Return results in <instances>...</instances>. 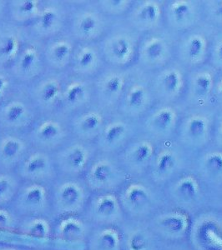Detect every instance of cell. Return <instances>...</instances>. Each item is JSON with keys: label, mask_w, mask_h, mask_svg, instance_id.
<instances>
[{"label": "cell", "mask_w": 222, "mask_h": 250, "mask_svg": "<svg viewBox=\"0 0 222 250\" xmlns=\"http://www.w3.org/2000/svg\"><path fill=\"white\" fill-rule=\"evenodd\" d=\"M52 219L81 215L91 195L82 177L58 176L49 185Z\"/></svg>", "instance_id": "obj_1"}, {"label": "cell", "mask_w": 222, "mask_h": 250, "mask_svg": "<svg viewBox=\"0 0 222 250\" xmlns=\"http://www.w3.org/2000/svg\"><path fill=\"white\" fill-rule=\"evenodd\" d=\"M92 226L85 217L69 215L53 219L51 248L55 250H86Z\"/></svg>", "instance_id": "obj_2"}, {"label": "cell", "mask_w": 222, "mask_h": 250, "mask_svg": "<svg viewBox=\"0 0 222 250\" xmlns=\"http://www.w3.org/2000/svg\"><path fill=\"white\" fill-rule=\"evenodd\" d=\"M9 207L20 219L34 216L52 218L49 185L22 181Z\"/></svg>", "instance_id": "obj_3"}, {"label": "cell", "mask_w": 222, "mask_h": 250, "mask_svg": "<svg viewBox=\"0 0 222 250\" xmlns=\"http://www.w3.org/2000/svg\"><path fill=\"white\" fill-rule=\"evenodd\" d=\"M121 205L114 194L91 193L83 216L93 226H111L120 219Z\"/></svg>", "instance_id": "obj_4"}, {"label": "cell", "mask_w": 222, "mask_h": 250, "mask_svg": "<svg viewBox=\"0 0 222 250\" xmlns=\"http://www.w3.org/2000/svg\"><path fill=\"white\" fill-rule=\"evenodd\" d=\"M52 234L53 219L48 216L20 219L16 230L20 244L30 248H51Z\"/></svg>", "instance_id": "obj_5"}, {"label": "cell", "mask_w": 222, "mask_h": 250, "mask_svg": "<svg viewBox=\"0 0 222 250\" xmlns=\"http://www.w3.org/2000/svg\"><path fill=\"white\" fill-rule=\"evenodd\" d=\"M15 172L23 182L47 185H51L59 176L54 159L52 160L47 154L40 152L23 158Z\"/></svg>", "instance_id": "obj_6"}, {"label": "cell", "mask_w": 222, "mask_h": 250, "mask_svg": "<svg viewBox=\"0 0 222 250\" xmlns=\"http://www.w3.org/2000/svg\"><path fill=\"white\" fill-rule=\"evenodd\" d=\"M59 176L82 177L88 168L89 155L88 151L80 145H74L54 159Z\"/></svg>", "instance_id": "obj_7"}, {"label": "cell", "mask_w": 222, "mask_h": 250, "mask_svg": "<svg viewBox=\"0 0 222 250\" xmlns=\"http://www.w3.org/2000/svg\"><path fill=\"white\" fill-rule=\"evenodd\" d=\"M85 174L84 180L91 193H100L111 188L116 178L114 167L106 161L94 163L88 167Z\"/></svg>", "instance_id": "obj_8"}, {"label": "cell", "mask_w": 222, "mask_h": 250, "mask_svg": "<svg viewBox=\"0 0 222 250\" xmlns=\"http://www.w3.org/2000/svg\"><path fill=\"white\" fill-rule=\"evenodd\" d=\"M121 237L119 231L112 226L92 228L86 250H120Z\"/></svg>", "instance_id": "obj_9"}, {"label": "cell", "mask_w": 222, "mask_h": 250, "mask_svg": "<svg viewBox=\"0 0 222 250\" xmlns=\"http://www.w3.org/2000/svg\"><path fill=\"white\" fill-rule=\"evenodd\" d=\"M22 180L16 172H0V206H9L20 189Z\"/></svg>", "instance_id": "obj_10"}, {"label": "cell", "mask_w": 222, "mask_h": 250, "mask_svg": "<svg viewBox=\"0 0 222 250\" xmlns=\"http://www.w3.org/2000/svg\"><path fill=\"white\" fill-rule=\"evenodd\" d=\"M159 227L171 234H179L188 227V218L185 214L173 213L161 217L159 219Z\"/></svg>", "instance_id": "obj_11"}, {"label": "cell", "mask_w": 222, "mask_h": 250, "mask_svg": "<svg viewBox=\"0 0 222 250\" xmlns=\"http://www.w3.org/2000/svg\"><path fill=\"white\" fill-rule=\"evenodd\" d=\"M149 193L140 185H132L124 194V205L130 209H138L149 202Z\"/></svg>", "instance_id": "obj_12"}, {"label": "cell", "mask_w": 222, "mask_h": 250, "mask_svg": "<svg viewBox=\"0 0 222 250\" xmlns=\"http://www.w3.org/2000/svg\"><path fill=\"white\" fill-rule=\"evenodd\" d=\"M14 13L20 20H31L40 13L39 2L33 0L19 1L15 5Z\"/></svg>", "instance_id": "obj_13"}, {"label": "cell", "mask_w": 222, "mask_h": 250, "mask_svg": "<svg viewBox=\"0 0 222 250\" xmlns=\"http://www.w3.org/2000/svg\"><path fill=\"white\" fill-rule=\"evenodd\" d=\"M60 15L56 9L47 8L40 13L38 25L42 31L51 32L57 28L60 23Z\"/></svg>", "instance_id": "obj_14"}, {"label": "cell", "mask_w": 222, "mask_h": 250, "mask_svg": "<svg viewBox=\"0 0 222 250\" xmlns=\"http://www.w3.org/2000/svg\"><path fill=\"white\" fill-rule=\"evenodd\" d=\"M71 45L66 41H59L50 48L49 56L53 62L57 64H63L68 61L71 54Z\"/></svg>", "instance_id": "obj_15"}, {"label": "cell", "mask_w": 222, "mask_h": 250, "mask_svg": "<svg viewBox=\"0 0 222 250\" xmlns=\"http://www.w3.org/2000/svg\"><path fill=\"white\" fill-rule=\"evenodd\" d=\"M39 61L37 52L33 48H28L20 56L19 69L23 74H30L37 68Z\"/></svg>", "instance_id": "obj_16"}, {"label": "cell", "mask_w": 222, "mask_h": 250, "mask_svg": "<svg viewBox=\"0 0 222 250\" xmlns=\"http://www.w3.org/2000/svg\"><path fill=\"white\" fill-rule=\"evenodd\" d=\"M177 193L182 200L185 202H190L196 199L198 194V186L194 179L186 178L181 180L177 185Z\"/></svg>", "instance_id": "obj_17"}, {"label": "cell", "mask_w": 222, "mask_h": 250, "mask_svg": "<svg viewBox=\"0 0 222 250\" xmlns=\"http://www.w3.org/2000/svg\"><path fill=\"white\" fill-rule=\"evenodd\" d=\"M26 115V108L21 103H11L7 106L4 117L7 122L10 125H18L22 123Z\"/></svg>", "instance_id": "obj_18"}, {"label": "cell", "mask_w": 222, "mask_h": 250, "mask_svg": "<svg viewBox=\"0 0 222 250\" xmlns=\"http://www.w3.org/2000/svg\"><path fill=\"white\" fill-rule=\"evenodd\" d=\"M126 246L127 250H149L151 243L145 233L135 231L129 236Z\"/></svg>", "instance_id": "obj_19"}, {"label": "cell", "mask_w": 222, "mask_h": 250, "mask_svg": "<svg viewBox=\"0 0 222 250\" xmlns=\"http://www.w3.org/2000/svg\"><path fill=\"white\" fill-rule=\"evenodd\" d=\"M86 95V87L80 83H72L66 89V100L68 104L74 105L82 103Z\"/></svg>", "instance_id": "obj_20"}, {"label": "cell", "mask_w": 222, "mask_h": 250, "mask_svg": "<svg viewBox=\"0 0 222 250\" xmlns=\"http://www.w3.org/2000/svg\"><path fill=\"white\" fill-rule=\"evenodd\" d=\"M19 50L17 39L13 36L4 38L0 41V58L10 60L16 56Z\"/></svg>", "instance_id": "obj_21"}, {"label": "cell", "mask_w": 222, "mask_h": 250, "mask_svg": "<svg viewBox=\"0 0 222 250\" xmlns=\"http://www.w3.org/2000/svg\"><path fill=\"white\" fill-rule=\"evenodd\" d=\"M39 136L44 141L55 140L61 134L60 125L52 121L44 123L39 128Z\"/></svg>", "instance_id": "obj_22"}, {"label": "cell", "mask_w": 222, "mask_h": 250, "mask_svg": "<svg viewBox=\"0 0 222 250\" xmlns=\"http://www.w3.org/2000/svg\"><path fill=\"white\" fill-rule=\"evenodd\" d=\"M60 88L58 83L55 81H49L41 88L40 91V96L44 103L51 104L57 100L60 94Z\"/></svg>", "instance_id": "obj_23"}, {"label": "cell", "mask_w": 222, "mask_h": 250, "mask_svg": "<svg viewBox=\"0 0 222 250\" xmlns=\"http://www.w3.org/2000/svg\"><path fill=\"white\" fill-rule=\"evenodd\" d=\"M78 31L84 36H89L97 28V21L91 15L81 16L78 20Z\"/></svg>", "instance_id": "obj_24"}, {"label": "cell", "mask_w": 222, "mask_h": 250, "mask_svg": "<svg viewBox=\"0 0 222 250\" xmlns=\"http://www.w3.org/2000/svg\"><path fill=\"white\" fill-rule=\"evenodd\" d=\"M95 61V55L90 49L85 48L80 50L76 58V65L79 69H89L92 67Z\"/></svg>", "instance_id": "obj_25"}, {"label": "cell", "mask_w": 222, "mask_h": 250, "mask_svg": "<svg viewBox=\"0 0 222 250\" xmlns=\"http://www.w3.org/2000/svg\"><path fill=\"white\" fill-rule=\"evenodd\" d=\"M100 124V118L97 114H88L80 120V127L85 132H91L95 130Z\"/></svg>", "instance_id": "obj_26"}, {"label": "cell", "mask_w": 222, "mask_h": 250, "mask_svg": "<svg viewBox=\"0 0 222 250\" xmlns=\"http://www.w3.org/2000/svg\"><path fill=\"white\" fill-rule=\"evenodd\" d=\"M176 164V160L172 154H164L159 157L157 163V169L160 173H165L171 170Z\"/></svg>", "instance_id": "obj_27"}, {"label": "cell", "mask_w": 222, "mask_h": 250, "mask_svg": "<svg viewBox=\"0 0 222 250\" xmlns=\"http://www.w3.org/2000/svg\"><path fill=\"white\" fill-rule=\"evenodd\" d=\"M173 122V114L170 110H162L157 114L155 123L156 127L161 130L169 128V126Z\"/></svg>", "instance_id": "obj_28"}, {"label": "cell", "mask_w": 222, "mask_h": 250, "mask_svg": "<svg viewBox=\"0 0 222 250\" xmlns=\"http://www.w3.org/2000/svg\"><path fill=\"white\" fill-rule=\"evenodd\" d=\"M130 51L129 43L124 39L117 40L112 45V53L118 59H124L128 55Z\"/></svg>", "instance_id": "obj_29"}, {"label": "cell", "mask_w": 222, "mask_h": 250, "mask_svg": "<svg viewBox=\"0 0 222 250\" xmlns=\"http://www.w3.org/2000/svg\"><path fill=\"white\" fill-rule=\"evenodd\" d=\"M206 167L211 173H222V155L221 154H213L209 156L206 160Z\"/></svg>", "instance_id": "obj_30"}, {"label": "cell", "mask_w": 222, "mask_h": 250, "mask_svg": "<svg viewBox=\"0 0 222 250\" xmlns=\"http://www.w3.org/2000/svg\"><path fill=\"white\" fill-rule=\"evenodd\" d=\"M125 133V127L122 125L111 126L106 132V139L109 143H114L119 140Z\"/></svg>", "instance_id": "obj_31"}, {"label": "cell", "mask_w": 222, "mask_h": 250, "mask_svg": "<svg viewBox=\"0 0 222 250\" xmlns=\"http://www.w3.org/2000/svg\"><path fill=\"white\" fill-rule=\"evenodd\" d=\"M151 154V149L147 145H140L135 149L133 154L134 162L137 164L144 163L150 158Z\"/></svg>", "instance_id": "obj_32"}, {"label": "cell", "mask_w": 222, "mask_h": 250, "mask_svg": "<svg viewBox=\"0 0 222 250\" xmlns=\"http://www.w3.org/2000/svg\"><path fill=\"white\" fill-rule=\"evenodd\" d=\"M189 131L192 136H200L205 133V123L201 119H194L189 125Z\"/></svg>", "instance_id": "obj_33"}, {"label": "cell", "mask_w": 222, "mask_h": 250, "mask_svg": "<svg viewBox=\"0 0 222 250\" xmlns=\"http://www.w3.org/2000/svg\"><path fill=\"white\" fill-rule=\"evenodd\" d=\"M179 83V75L176 72H171L165 76L164 80L165 88L167 91L174 92L177 90Z\"/></svg>", "instance_id": "obj_34"}, {"label": "cell", "mask_w": 222, "mask_h": 250, "mask_svg": "<svg viewBox=\"0 0 222 250\" xmlns=\"http://www.w3.org/2000/svg\"><path fill=\"white\" fill-rule=\"evenodd\" d=\"M140 16L142 20L147 21H154L158 16V9L155 4L145 5L140 13Z\"/></svg>", "instance_id": "obj_35"}, {"label": "cell", "mask_w": 222, "mask_h": 250, "mask_svg": "<svg viewBox=\"0 0 222 250\" xmlns=\"http://www.w3.org/2000/svg\"><path fill=\"white\" fill-rule=\"evenodd\" d=\"M144 99H145V93L142 89L137 88L131 92L129 95V104L132 107H135V108L140 107L144 102Z\"/></svg>", "instance_id": "obj_36"}, {"label": "cell", "mask_w": 222, "mask_h": 250, "mask_svg": "<svg viewBox=\"0 0 222 250\" xmlns=\"http://www.w3.org/2000/svg\"><path fill=\"white\" fill-rule=\"evenodd\" d=\"M203 49V41L200 38H194L189 45V55L191 58L199 56Z\"/></svg>", "instance_id": "obj_37"}, {"label": "cell", "mask_w": 222, "mask_h": 250, "mask_svg": "<svg viewBox=\"0 0 222 250\" xmlns=\"http://www.w3.org/2000/svg\"><path fill=\"white\" fill-rule=\"evenodd\" d=\"M211 87V80L207 76H200L197 80V93L200 95L207 93Z\"/></svg>", "instance_id": "obj_38"}, {"label": "cell", "mask_w": 222, "mask_h": 250, "mask_svg": "<svg viewBox=\"0 0 222 250\" xmlns=\"http://www.w3.org/2000/svg\"><path fill=\"white\" fill-rule=\"evenodd\" d=\"M190 8L186 3H178L173 9L175 18L177 21H181L189 15Z\"/></svg>", "instance_id": "obj_39"}, {"label": "cell", "mask_w": 222, "mask_h": 250, "mask_svg": "<svg viewBox=\"0 0 222 250\" xmlns=\"http://www.w3.org/2000/svg\"><path fill=\"white\" fill-rule=\"evenodd\" d=\"M122 82L119 77H112L106 82V90L109 94H114L120 90Z\"/></svg>", "instance_id": "obj_40"}, {"label": "cell", "mask_w": 222, "mask_h": 250, "mask_svg": "<svg viewBox=\"0 0 222 250\" xmlns=\"http://www.w3.org/2000/svg\"><path fill=\"white\" fill-rule=\"evenodd\" d=\"M30 247L15 242L0 241V250H29Z\"/></svg>", "instance_id": "obj_41"}, {"label": "cell", "mask_w": 222, "mask_h": 250, "mask_svg": "<svg viewBox=\"0 0 222 250\" xmlns=\"http://www.w3.org/2000/svg\"><path fill=\"white\" fill-rule=\"evenodd\" d=\"M163 53V46L159 42L151 43L147 48V54L151 59L159 58Z\"/></svg>", "instance_id": "obj_42"}, {"label": "cell", "mask_w": 222, "mask_h": 250, "mask_svg": "<svg viewBox=\"0 0 222 250\" xmlns=\"http://www.w3.org/2000/svg\"><path fill=\"white\" fill-rule=\"evenodd\" d=\"M8 85H9V82L7 79L0 74V97L3 96L4 94L6 89L8 88Z\"/></svg>", "instance_id": "obj_43"}, {"label": "cell", "mask_w": 222, "mask_h": 250, "mask_svg": "<svg viewBox=\"0 0 222 250\" xmlns=\"http://www.w3.org/2000/svg\"><path fill=\"white\" fill-rule=\"evenodd\" d=\"M217 14L222 16V1H221L217 5Z\"/></svg>", "instance_id": "obj_44"}, {"label": "cell", "mask_w": 222, "mask_h": 250, "mask_svg": "<svg viewBox=\"0 0 222 250\" xmlns=\"http://www.w3.org/2000/svg\"><path fill=\"white\" fill-rule=\"evenodd\" d=\"M29 250H55L51 248H31Z\"/></svg>", "instance_id": "obj_45"}, {"label": "cell", "mask_w": 222, "mask_h": 250, "mask_svg": "<svg viewBox=\"0 0 222 250\" xmlns=\"http://www.w3.org/2000/svg\"><path fill=\"white\" fill-rule=\"evenodd\" d=\"M218 54H219L220 58L222 60V44L220 46L219 49H218Z\"/></svg>", "instance_id": "obj_46"}, {"label": "cell", "mask_w": 222, "mask_h": 250, "mask_svg": "<svg viewBox=\"0 0 222 250\" xmlns=\"http://www.w3.org/2000/svg\"><path fill=\"white\" fill-rule=\"evenodd\" d=\"M2 10H3V3H2V2L0 1V13H1Z\"/></svg>", "instance_id": "obj_47"}, {"label": "cell", "mask_w": 222, "mask_h": 250, "mask_svg": "<svg viewBox=\"0 0 222 250\" xmlns=\"http://www.w3.org/2000/svg\"><path fill=\"white\" fill-rule=\"evenodd\" d=\"M221 90H222V88H221Z\"/></svg>", "instance_id": "obj_48"}]
</instances>
